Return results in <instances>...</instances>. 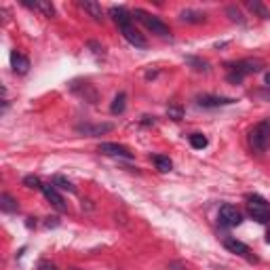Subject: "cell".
Segmentation results:
<instances>
[{"label": "cell", "mask_w": 270, "mask_h": 270, "mask_svg": "<svg viewBox=\"0 0 270 270\" xmlns=\"http://www.w3.org/2000/svg\"><path fill=\"white\" fill-rule=\"evenodd\" d=\"M110 17L114 19V23H116V26H119L121 30H125V28L131 26V13H129L127 9H123V7H112V9H110Z\"/></svg>", "instance_id": "obj_10"}, {"label": "cell", "mask_w": 270, "mask_h": 270, "mask_svg": "<svg viewBox=\"0 0 270 270\" xmlns=\"http://www.w3.org/2000/svg\"><path fill=\"white\" fill-rule=\"evenodd\" d=\"M127 108V93H119V95L114 97L112 105H110V112L112 114H123Z\"/></svg>", "instance_id": "obj_18"}, {"label": "cell", "mask_w": 270, "mask_h": 270, "mask_svg": "<svg viewBox=\"0 0 270 270\" xmlns=\"http://www.w3.org/2000/svg\"><path fill=\"white\" fill-rule=\"evenodd\" d=\"M218 220H220V224L224 228H234V226H239L243 222V213L234 205H224L220 209Z\"/></svg>", "instance_id": "obj_5"}, {"label": "cell", "mask_w": 270, "mask_h": 270, "mask_svg": "<svg viewBox=\"0 0 270 270\" xmlns=\"http://www.w3.org/2000/svg\"><path fill=\"white\" fill-rule=\"evenodd\" d=\"M38 270H57V266L51 264V262H46V260H42V262L38 264Z\"/></svg>", "instance_id": "obj_30"}, {"label": "cell", "mask_w": 270, "mask_h": 270, "mask_svg": "<svg viewBox=\"0 0 270 270\" xmlns=\"http://www.w3.org/2000/svg\"><path fill=\"white\" fill-rule=\"evenodd\" d=\"M226 13L230 15V19H232V21H239V23H245V19H243V15H241V11H239L237 7H228V9H226Z\"/></svg>", "instance_id": "obj_27"}, {"label": "cell", "mask_w": 270, "mask_h": 270, "mask_svg": "<svg viewBox=\"0 0 270 270\" xmlns=\"http://www.w3.org/2000/svg\"><path fill=\"white\" fill-rule=\"evenodd\" d=\"M264 80H266V85H268V87H270V70H268V72H266V74H264Z\"/></svg>", "instance_id": "obj_31"}, {"label": "cell", "mask_w": 270, "mask_h": 270, "mask_svg": "<svg viewBox=\"0 0 270 270\" xmlns=\"http://www.w3.org/2000/svg\"><path fill=\"white\" fill-rule=\"evenodd\" d=\"M249 144L255 152H266L268 146H270V123L268 121H262V123H257L253 129H251V133H249Z\"/></svg>", "instance_id": "obj_2"}, {"label": "cell", "mask_w": 270, "mask_h": 270, "mask_svg": "<svg viewBox=\"0 0 270 270\" xmlns=\"http://www.w3.org/2000/svg\"><path fill=\"white\" fill-rule=\"evenodd\" d=\"M152 160H154L156 169H158V171H163V173H167V171H171V169H173V163H171V158H169V156H160V154H156V156H152Z\"/></svg>", "instance_id": "obj_22"}, {"label": "cell", "mask_w": 270, "mask_h": 270, "mask_svg": "<svg viewBox=\"0 0 270 270\" xmlns=\"http://www.w3.org/2000/svg\"><path fill=\"white\" fill-rule=\"evenodd\" d=\"M72 91H74V93H80V95H83L87 101H91V103L97 101V93H95V89H93L89 83H85L83 87H78V85L74 83V85H72Z\"/></svg>", "instance_id": "obj_16"}, {"label": "cell", "mask_w": 270, "mask_h": 270, "mask_svg": "<svg viewBox=\"0 0 270 270\" xmlns=\"http://www.w3.org/2000/svg\"><path fill=\"white\" fill-rule=\"evenodd\" d=\"M112 129H114L112 123H101V125H78L76 131L83 133V135H89V137H97L103 133H110Z\"/></svg>", "instance_id": "obj_8"}, {"label": "cell", "mask_w": 270, "mask_h": 270, "mask_svg": "<svg viewBox=\"0 0 270 270\" xmlns=\"http://www.w3.org/2000/svg\"><path fill=\"white\" fill-rule=\"evenodd\" d=\"M70 270H80V268H70Z\"/></svg>", "instance_id": "obj_33"}, {"label": "cell", "mask_w": 270, "mask_h": 270, "mask_svg": "<svg viewBox=\"0 0 270 270\" xmlns=\"http://www.w3.org/2000/svg\"><path fill=\"white\" fill-rule=\"evenodd\" d=\"M0 209H3L5 213H15V211L19 209V205H17V201H15L13 196H9L5 192L3 196H0Z\"/></svg>", "instance_id": "obj_17"}, {"label": "cell", "mask_w": 270, "mask_h": 270, "mask_svg": "<svg viewBox=\"0 0 270 270\" xmlns=\"http://www.w3.org/2000/svg\"><path fill=\"white\" fill-rule=\"evenodd\" d=\"M224 247L230 251V253H237V255H247L249 253V247L245 243L237 241V239H226L224 241Z\"/></svg>", "instance_id": "obj_15"}, {"label": "cell", "mask_w": 270, "mask_h": 270, "mask_svg": "<svg viewBox=\"0 0 270 270\" xmlns=\"http://www.w3.org/2000/svg\"><path fill=\"white\" fill-rule=\"evenodd\" d=\"M180 19L186 21V23H203L205 21V15L198 13V11H182Z\"/></svg>", "instance_id": "obj_19"}, {"label": "cell", "mask_w": 270, "mask_h": 270, "mask_svg": "<svg viewBox=\"0 0 270 270\" xmlns=\"http://www.w3.org/2000/svg\"><path fill=\"white\" fill-rule=\"evenodd\" d=\"M11 68H13L15 74H28L30 60H28V57H23V55H19L17 51H13V53H11Z\"/></svg>", "instance_id": "obj_12"}, {"label": "cell", "mask_w": 270, "mask_h": 270, "mask_svg": "<svg viewBox=\"0 0 270 270\" xmlns=\"http://www.w3.org/2000/svg\"><path fill=\"white\" fill-rule=\"evenodd\" d=\"M196 103L201 108H220V105H230L234 103L232 97H222V95H198Z\"/></svg>", "instance_id": "obj_9"}, {"label": "cell", "mask_w": 270, "mask_h": 270, "mask_svg": "<svg viewBox=\"0 0 270 270\" xmlns=\"http://www.w3.org/2000/svg\"><path fill=\"white\" fill-rule=\"evenodd\" d=\"M186 62L190 66H194V70H198V72H207V62L196 60V57H186Z\"/></svg>", "instance_id": "obj_25"}, {"label": "cell", "mask_w": 270, "mask_h": 270, "mask_svg": "<svg viewBox=\"0 0 270 270\" xmlns=\"http://www.w3.org/2000/svg\"><path fill=\"white\" fill-rule=\"evenodd\" d=\"M87 46H89V49H93V53H95V55H103V46H99L95 40H89Z\"/></svg>", "instance_id": "obj_28"}, {"label": "cell", "mask_w": 270, "mask_h": 270, "mask_svg": "<svg viewBox=\"0 0 270 270\" xmlns=\"http://www.w3.org/2000/svg\"><path fill=\"white\" fill-rule=\"evenodd\" d=\"M80 9H83L85 13H89V17H93L95 21L103 19V11H101V7L95 3V0H83V3H80Z\"/></svg>", "instance_id": "obj_14"}, {"label": "cell", "mask_w": 270, "mask_h": 270, "mask_svg": "<svg viewBox=\"0 0 270 270\" xmlns=\"http://www.w3.org/2000/svg\"><path fill=\"white\" fill-rule=\"evenodd\" d=\"M40 190H42V194H44L46 201H49L57 211H62V213H64V211L68 209L66 201H64V196H62L60 192H57V188H55V186H51V184H42Z\"/></svg>", "instance_id": "obj_7"}, {"label": "cell", "mask_w": 270, "mask_h": 270, "mask_svg": "<svg viewBox=\"0 0 270 270\" xmlns=\"http://www.w3.org/2000/svg\"><path fill=\"white\" fill-rule=\"evenodd\" d=\"M247 213H249L255 222H260V224H264V222H268V220H270V207H268V203L264 201L262 196H249Z\"/></svg>", "instance_id": "obj_4"}, {"label": "cell", "mask_w": 270, "mask_h": 270, "mask_svg": "<svg viewBox=\"0 0 270 270\" xmlns=\"http://www.w3.org/2000/svg\"><path fill=\"white\" fill-rule=\"evenodd\" d=\"M53 186H55V188H62V190L72 192V194L76 192V186L70 182L68 178H64V175H55V178H53Z\"/></svg>", "instance_id": "obj_20"}, {"label": "cell", "mask_w": 270, "mask_h": 270, "mask_svg": "<svg viewBox=\"0 0 270 270\" xmlns=\"http://www.w3.org/2000/svg\"><path fill=\"white\" fill-rule=\"evenodd\" d=\"M255 95L260 97V99H266V101H270V87H266V89H260V91L255 93Z\"/></svg>", "instance_id": "obj_29"}, {"label": "cell", "mask_w": 270, "mask_h": 270, "mask_svg": "<svg viewBox=\"0 0 270 270\" xmlns=\"http://www.w3.org/2000/svg\"><path fill=\"white\" fill-rule=\"evenodd\" d=\"M101 154L105 156H119V158H133V152L129 150L127 146H121V144H112V142H103L99 144L97 148Z\"/></svg>", "instance_id": "obj_6"}, {"label": "cell", "mask_w": 270, "mask_h": 270, "mask_svg": "<svg viewBox=\"0 0 270 270\" xmlns=\"http://www.w3.org/2000/svg\"><path fill=\"white\" fill-rule=\"evenodd\" d=\"M133 17H137L139 21L144 23V26L152 32V34H156V36H163V38H167L169 36V26H165L158 17H154V15H150V13H146V11H142V9H135V13H133Z\"/></svg>", "instance_id": "obj_3"}, {"label": "cell", "mask_w": 270, "mask_h": 270, "mask_svg": "<svg viewBox=\"0 0 270 270\" xmlns=\"http://www.w3.org/2000/svg\"><path fill=\"white\" fill-rule=\"evenodd\" d=\"M23 184H26L28 188H42V184H40V180L36 178V175H26V178H23Z\"/></svg>", "instance_id": "obj_26"}, {"label": "cell", "mask_w": 270, "mask_h": 270, "mask_svg": "<svg viewBox=\"0 0 270 270\" xmlns=\"http://www.w3.org/2000/svg\"><path fill=\"white\" fill-rule=\"evenodd\" d=\"M266 243L270 245V228H268V232H266Z\"/></svg>", "instance_id": "obj_32"}, {"label": "cell", "mask_w": 270, "mask_h": 270, "mask_svg": "<svg viewBox=\"0 0 270 270\" xmlns=\"http://www.w3.org/2000/svg\"><path fill=\"white\" fill-rule=\"evenodd\" d=\"M207 137L203 135V133H192L190 135V146L192 148H196V150H203V148H207Z\"/></svg>", "instance_id": "obj_23"}, {"label": "cell", "mask_w": 270, "mask_h": 270, "mask_svg": "<svg viewBox=\"0 0 270 270\" xmlns=\"http://www.w3.org/2000/svg\"><path fill=\"white\" fill-rule=\"evenodd\" d=\"M262 70V62L260 60H243V62H237V64H232L228 68V83L232 85H239L245 80V76H249V74H255V72H260Z\"/></svg>", "instance_id": "obj_1"}, {"label": "cell", "mask_w": 270, "mask_h": 270, "mask_svg": "<svg viewBox=\"0 0 270 270\" xmlns=\"http://www.w3.org/2000/svg\"><path fill=\"white\" fill-rule=\"evenodd\" d=\"M121 32H123V36H125V40H127L129 44L137 46V49H146V46H148V40H146L133 26H129V28H125V30H121Z\"/></svg>", "instance_id": "obj_11"}, {"label": "cell", "mask_w": 270, "mask_h": 270, "mask_svg": "<svg viewBox=\"0 0 270 270\" xmlns=\"http://www.w3.org/2000/svg\"><path fill=\"white\" fill-rule=\"evenodd\" d=\"M247 7H249V11H253L257 17H262V19H268V17H270V11H268L262 3H257V0H249Z\"/></svg>", "instance_id": "obj_21"}, {"label": "cell", "mask_w": 270, "mask_h": 270, "mask_svg": "<svg viewBox=\"0 0 270 270\" xmlns=\"http://www.w3.org/2000/svg\"><path fill=\"white\" fill-rule=\"evenodd\" d=\"M23 5L34 9V11H40L44 17H55V7L49 3V0H34V3H28V0H23Z\"/></svg>", "instance_id": "obj_13"}, {"label": "cell", "mask_w": 270, "mask_h": 270, "mask_svg": "<svg viewBox=\"0 0 270 270\" xmlns=\"http://www.w3.org/2000/svg\"><path fill=\"white\" fill-rule=\"evenodd\" d=\"M167 116H169V119H173V121H182L184 119V110L180 108V105H169Z\"/></svg>", "instance_id": "obj_24"}]
</instances>
